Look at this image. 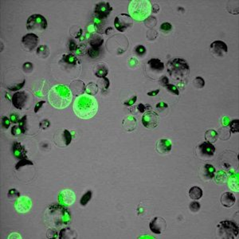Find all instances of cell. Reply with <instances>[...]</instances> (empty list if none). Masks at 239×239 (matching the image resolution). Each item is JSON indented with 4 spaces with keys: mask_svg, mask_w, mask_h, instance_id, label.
<instances>
[{
    "mask_svg": "<svg viewBox=\"0 0 239 239\" xmlns=\"http://www.w3.org/2000/svg\"><path fill=\"white\" fill-rule=\"evenodd\" d=\"M160 81L163 85L166 86L167 85H168V79L167 78V77H162V78L160 79Z\"/></svg>",
    "mask_w": 239,
    "mask_h": 239,
    "instance_id": "52",
    "label": "cell"
},
{
    "mask_svg": "<svg viewBox=\"0 0 239 239\" xmlns=\"http://www.w3.org/2000/svg\"><path fill=\"white\" fill-rule=\"evenodd\" d=\"M159 121V116L154 112H147L142 117L143 124L148 128H156L158 125Z\"/></svg>",
    "mask_w": 239,
    "mask_h": 239,
    "instance_id": "11",
    "label": "cell"
},
{
    "mask_svg": "<svg viewBox=\"0 0 239 239\" xmlns=\"http://www.w3.org/2000/svg\"><path fill=\"white\" fill-rule=\"evenodd\" d=\"M168 107V104H166V103H164V102H160V103H159V104H157L156 105L157 108H167Z\"/></svg>",
    "mask_w": 239,
    "mask_h": 239,
    "instance_id": "51",
    "label": "cell"
},
{
    "mask_svg": "<svg viewBox=\"0 0 239 239\" xmlns=\"http://www.w3.org/2000/svg\"><path fill=\"white\" fill-rule=\"evenodd\" d=\"M32 68H33V65L32 64L30 63V62H26L23 65V69L26 72H30L32 70Z\"/></svg>",
    "mask_w": 239,
    "mask_h": 239,
    "instance_id": "45",
    "label": "cell"
},
{
    "mask_svg": "<svg viewBox=\"0 0 239 239\" xmlns=\"http://www.w3.org/2000/svg\"><path fill=\"white\" fill-rule=\"evenodd\" d=\"M8 195H9L10 197H11V196L14 197L15 195H18V196H19V193L18 192V191H16L15 189H11V190H10L9 192H8Z\"/></svg>",
    "mask_w": 239,
    "mask_h": 239,
    "instance_id": "50",
    "label": "cell"
},
{
    "mask_svg": "<svg viewBox=\"0 0 239 239\" xmlns=\"http://www.w3.org/2000/svg\"><path fill=\"white\" fill-rule=\"evenodd\" d=\"M137 107H138L139 111H140V112H145V109H146L145 105H144L143 104H140V105H139Z\"/></svg>",
    "mask_w": 239,
    "mask_h": 239,
    "instance_id": "53",
    "label": "cell"
},
{
    "mask_svg": "<svg viewBox=\"0 0 239 239\" xmlns=\"http://www.w3.org/2000/svg\"><path fill=\"white\" fill-rule=\"evenodd\" d=\"M202 190L198 187H191L189 191V195L192 199L194 200H198L199 198H201L202 197Z\"/></svg>",
    "mask_w": 239,
    "mask_h": 239,
    "instance_id": "20",
    "label": "cell"
},
{
    "mask_svg": "<svg viewBox=\"0 0 239 239\" xmlns=\"http://www.w3.org/2000/svg\"><path fill=\"white\" fill-rule=\"evenodd\" d=\"M51 220L50 225L53 227L61 228L69 223L71 220L70 214L65 206L59 205H52L48 208Z\"/></svg>",
    "mask_w": 239,
    "mask_h": 239,
    "instance_id": "4",
    "label": "cell"
},
{
    "mask_svg": "<svg viewBox=\"0 0 239 239\" xmlns=\"http://www.w3.org/2000/svg\"><path fill=\"white\" fill-rule=\"evenodd\" d=\"M32 206V201L27 196H20L15 200V208L19 213H26Z\"/></svg>",
    "mask_w": 239,
    "mask_h": 239,
    "instance_id": "7",
    "label": "cell"
},
{
    "mask_svg": "<svg viewBox=\"0 0 239 239\" xmlns=\"http://www.w3.org/2000/svg\"><path fill=\"white\" fill-rule=\"evenodd\" d=\"M45 51H49L48 50V48L45 46V45H41V46H40V47H38L37 48V53H38V54H40V55H45Z\"/></svg>",
    "mask_w": 239,
    "mask_h": 239,
    "instance_id": "41",
    "label": "cell"
},
{
    "mask_svg": "<svg viewBox=\"0 0 239 239\" xmlns=\"http://www.w3.org/2000/svg\"><path fill=\"white\" fill-rule=\"evenodd\" d=\"M2 124L5 128H8L11 124V120H9L7 116H3L2 117Z\"/></svg>",
    "mask_w": 239,
    "mask_h": 239,
    "instance_id": "37",
    "label": "cell"
},
{
    "mask_svg": "<svg viewBox=\"0 0 239 239\" xmlns=\"http://www.w3.org/2000/svg\"><path fill=\"white\" fill-rule=\"evenodd\" d=\"M239 174L238 172L233 173L228 179V187L233 191L238 192L239 191Z\"/></svg>",
    "mask_w": 239,
    "mask_h": 239,
    "instance_id": "19",
    "label": "cell"
},
{
    "mask_svg": "<svg viewBox=\"0 0 239 239\" xmlns=\"http://www.w3.org/2000/svg\"><path fill=\"white\" fill-rule=\"evenodd\" d=\"M197 150H198V156L201 158L203 157V158L210 159V158H211V157L213 156L214 153H215V148H214V146L211 143L208 142V141L203 142L202 144H201L198 147Z\"/></svg>",
    "mask_w": 239,
    "mask_h": 239,
    "instance_id": "10",
    "label": "cell"
},
{
    "mask_svg": "<svg viewBox=\"0 0 239 239\" xmlns=\"http://www.w3.org/2000/svg\"><path fill=\"white\" fill-rule=\"evenodd\" d=\"M102 42H103V39H102V38H100V37H97L96 39H93V41H90L91 45H92L93 48H98L99 46H101Z\"/></svg>",
    "mask_w": 239,
    "mask_h": 239,
    "instance_id": "32",
    "label": "cell"
},
{
    "mask_svg": "<svg viewBox=\"0 0 239 239\" xmlns=\"http://www.w3.org/2000/svg\"><path fill=\"white\" fill-rule=\"evenodd\" d=\"M88 30H89V32H93V31H94L93 25H90V26H89V27H88Z\"/></svg>",
    "mask_w": 239,
    "mask_h": 239,
    "instance_id": "57",
    "label": "cell"
},
{
    "mask_svg": "<svg viewBox=\"0 0 239 239\" xmlns=\"http://www.w3.org/2000/svg\"><path fill=\"white\" fill-rule=\"evenodd\" d=\"M69 49H70V50H74L75 49H76V45H75V43L73 41H70V44H69Z\"/></svg>",
    "mask_w": 239,
    "mask_h": 239,
    "instance_id": "56",
    "label": "cell"
},
{
    "mask_svg": "<svg viewBox=\"0 0 239 239\" xmlns=\"http://www.w3.org/2000/svg\"><path fill=\"white\" fill-rule=\"evenodd\" d=\"M152 6L148 0H132L128 5V12L132 19L143 21L149 16Z\"/></svg>",
    "mask_w": 239,
    "mask_h": 239,
    "instance_id": "3",
    "label": "cell"
},
{
    "mask_svg": "<svg viewBox=\"0 0 239 239\" xmlns=\"http://www.w3.org/2000/svg\"><path fill=\"white\" fill-rule=\"evenodd\" d=\"M235 201L236 198L234 195L230 192H226L221 196V202L225 207H231L232 206L234 205Z\"/></svg>",
    "mask_w": 239,
    "mask_h": 239,
    "instance_id": "18",
    "label": "cell"
},
{
    "mask_svg": "<svg viewBox=\"0 0 239 239\" xmlns=\"http://www.w3.org/2000/svg\"><path fill=\"white\" fill-rule=\"evenodd\" d=\"M205 137L208 140V142L214 143L217 140L218 135V132L214 130H208L206 132Z\"/></svg>",
    "mask_w": 239,
    "mask_h": 239,
    "instance_id": "22",
    "label": "cell"
},
{
    "mask_svg": "<svg viewBox=\"0 0 239 239\" xmlns=\"http://www.w3.org/2000/svg\"><path fill=\"white\" fill-rule=\"evenodd\" d=\"M222 124L225 125V126H227V125H229V124L230 123V118H229L228 116H224V117L222 118Z\"/></svg>",
    "mask_w": 239,
    "mask_h": 239,
    "instance_id": "49",
    "label": "cell"
},
{
    "mask_svg": "<svg viewBox=\"0 0 239 239\" xmlns=\"http://www.w3.org/2000/svg\"><path fill=\"white\" fill-rule=\"evenodd\" d=\"M172 24H170V23H163L160 26L161 30H165V31H169V30H172Z\"/></svg>",
    "mask_w": 239,
    "mask_h": 239,
    "instance_id": "40",
    "label": "cell"
},
{
    "mask_svg": "<svg viewBox=\"0 0 239 239\" xmlns=\"http://www.w3.org/2000/svg\"><path fill=\"white\" fill-rule=\"evenodd\" d=\"M216 173V172H215ZM227 179V176H226V174L224 172L222 171H218L217 172L216 175H215V181L218 184H221V183H225Z\"/></svg>",
    "mask_w": 239,
    "mask_h": 239,
    "instance_id": "24",
    "label": "cell"
},
{
    "mask_svg": "<svg viewBox=\"0 0 239 239\" xmlns=\"http://www.w3.org/2000/svg\"><path fill=\"white\" fill-rule=\"evenodd\" d=\"M91 198H92V191H87L85 194L83 195L82 198H81V204L82 206H85L88 202H89Z\"/></svg>",
    "mask_w": 239,
    "mask_h": 239,
    "instance_id": "26",
    "label": "cell"
},
{
    "mask_svg": "<svg viewBox=\"0 0 239 239\" xmlns=\"http://www.w3.org/2000/svg\"><path fill=\"white\" fill-rule=\"evenodd\" d=\"M21 238L22 237L20 235H19V234H12L11 235L9 236V238Z\"/></svg>",
    "mask_w": 239,
    "mask_h": 239,
    "instance_id": "55",
    "label": "cell"
},
{
    "mask_svg": "<svg viewBox=\"0 0 239 239\" xmlns=\"http://www.w3.org/2000/svg\"><path fill=\"white\" fill-rule=\"evenodd\" d=\"M13 153L18 159H27V152L25 149L24 146L19 142H15L13 145Z\"/></svg>",
    "mask_w": 239,
    "mask_h": 239,
    "instance_id": "16",
    "label": "cell"
},
{
    "mask_svg": "<svg viewBox=\"0 0 239 239\" xmlns=\"http://www.w3.org/2000/svg\"><path fill=\"white\" fill-rule=\"evenodd\" d=\"M76 201V194L69 189H65L58 194V202L61 205L71 206Z\"/></svg>",
    "mask_w": 239,
    "mask_h": 239,
    "instance_id": "8",
    "label": "cell"
},
{
    "mask_svg": "<svg viewBox=\"0 0 239 239\" xmlns=\"http://www.w3.org/2000/svg\"><path fill=\"white\" fill-rule=\"evenodd\" d=\"M112 11V8L110 7L108 3H101L97 4L95 7V12L97 16L101 19H105L106 18L109 13Z\"/></svg>",
    "mask_w": 239,
    "mask_h": 239,
    "instance_id": "13",
    "label": "cell"
},
{
    "mask_svg": "<svg viewBox=\"0 0 239 239\" xmlns=\"http://www.w3.org/2000/svg\"><path fill=\"white\" fill-rule=\"evenodd\" d=\"M26 165H33V163L31 162V161L28 160L27 159H23L22 160H20L16 164V166H15V168L18 170V169H19V168H21V167H23V166H26Z\"/></svg>",
    "mask_w": 239,
    "mask_h": 239,
    "instance_id": "30",
    "label": "cell"
},
{
    "mask_svg": "<svg viewBox=\"0 0 239 239\" xmlns=\"http://www.w3.org/2000/svg\"><path fill=\"white\" fill-rule=\"evenodd\" d=\"M216 234L220 238H237L238 237V226L232 221H222L217 226Z\"/></svg>",
    "mask_w": 239,
    "mask_h": 239,
    "instance_id": "5",
    "label": "cell"
},
{
    "mask_svg": "<svg viewBox=\"0 0 239 239\" xmlns=\"http://www.w3.org/2000/svg\"><path fill=\"white\" fill-rule=\"evenodd\" d=\"M136 51L139 54H144L146 52V49L144 46L143 45H138L136 48Z\"/></svg>",
    "mask_w": 239,
    "mask_h": 239,
    "instance_id": "44",
    "label": "cell"
},
{
    "mask_svg": "<svg viewBox=\"0 0 239 239\" xmlns=\"http://www.w3.org/2000/svg\"><path fill=\"white\" fill-rule=\"evenodd\" d=\"M98 103L96 98L89 94H82L76 98L73 104L75 114L81 119H91L97 114Z\"/></svg>",
    "mask_w": 239,
    "mask_h": 239,
    "instance_id": "1",
    "label": "cell"
},
{
    "mask_svg": "<svg viewBox=\"0 0 239 239\" xmlns=\"http://www.w3.org/2000/svg\"><path fill=\"white\" fill-rule=\"evenodd\" d=\"M108 74V69L105 67L101 68L98 71L96 72V76L99 77H105L106 75Z\"/></svg>",
    "mask_w": 239,
    "mask_h": 239,
    "instance_id": "35",
    "label": "cell"
},
{
    "mask_svg": "<svg viewBox=\"0 0 239 239\" xmlns=\"http://www.w3.org/2000/svg\"><path fill=\"white\" fill-rule=\"evenodd\" d=\"M45 102L44 101H40V102H38V103H37L36 104V105H35V108H34V112H37V111L41 108V105H43V104H45Z\"/></svg>",
    "mask_w": 239,
    "mask_h": 239,
    "instance_id": "48",
    "label": "cell"
},
{
    "mask_svg": "<svg viewBox=\"0 0 239 239\" xmlns=\"http://www.w3.org/2000/svg\"><path fill=\"white\" fill-rule=\"evenodd\" d=\"M157 150L160 153H168L172 150V143L167 139H162L157 142Z\"/></svg>",
    "mask_w": 239,
    "mask_h": 239,
    "instance_id": "17",
    "label": "cell"
},
{
    "mask_svg": "<svg viewBox=\"0 0 239 239\" xmlns=\"http://www.w3.org/2000/svg\"><path fill=\"white\" fill-rule=\"evenodd\" d=\"M99 53H100V50L98 48H91L89 49V54L92 58L97 57Z\"/></svg>",
    "mask_w": 239,
    "mask_h": 239,
    "instance_id": "34",
    "label": "cell"
},
{
    "mask_svg": "<svg viewBox=\"0 0 239 239\" xmlns=\"http://www.w3.org/2000/svg\"><path fill=\"white\" fill-rule=\"evenodd\" d=\"M136 99H137V97H136V96H135V97H133L132 98H131L129 101H127V102H125V103H124V105H128V106H132L133 104H135V102L136 101Z\"/></svg>",
    "mask_w": 239,
    "mask_h": 239,
    "instance_id": "47",
    "label": "cell"
},
{
    "mask_svg": "<svg viewBox=\"0 0 239 239\" xmlns=\"http://www.w3.org/2000/svg\"><path fill=\"white\" fill-rule=\"evenodd\" d=\"M47 27V21L44 16L41 15H33L30 16L27 20L26 28L29 30L42 31Z\"/></svg>",
    "mask_w": 239,
    "mask_h": 239,
    "instance_id": "6",
    "label": "cell"
},
{
    "mask_svg": "<svg viewBox=\"0 0 239 239\" xmlns=\"http://www.w3.org/2000/svg\"><path fill=\"white\" fill-rule=\"evenodd\" d=\"M11 133L13 136H18V135H20L22 133V131H21L19 126L15 125V126H13L11 128Z\"/></svg>",
    "mask_w": 239,
    "mask_h": 239,
    "instance_id": "39",
    "label": "cell"
},
{
    "mask_svg": "<svg viewBox=\"0 0 239 239\" xmlns=\"http://www.w3.org/2000/svg\"><path fill=\"white\" fill-rule=\"evenodd\" d=\"M166 88H167L169 91H171L172 93L176 94V95H179V90H178L176 86L173 85H166Z\"/></svg>",
    "mask_w": 239,
    "mask_h": 239,
    "instance_id": "38",
    "label": "cell"
},
{
    "mask_svg": "<svg viewBox=\"0 0 239 239\" xmlns=\"http://www.w3.org/2000/svg\"><path fill=\"white\" fill-rule=\"evenodd\" d=\"M230 126V130L232 132H238L239 131V120H234L231 123L229 124Z\"/></svg>",
    "mask_w": 239,
    "mask_h": 239,
    "instance_id": "29",
    "label": "cell"
},
{
    "mask_svg": "<svg viewBox=\"0 0 239 239\" xmlns=\"http://www.w3.org/2000/svg\"><path fill=\"white\" fill-rule=\"evenodd\" d=\"M150 230L153 232L154 234H160L166 230L167 228V223L164 218L161 217H156L154 218L153 220L150 222Z\"/></svg>",
    "mask_w": 239,
    "mask_h": 239,
    "instance_id": "9",
    "label": "cell"
},
{
    "mask_svg": "<svg viewBox=\"0 0 239 239\" xmlns=\"http://www.w3.org/2000/svg\"><path fill=\"white\" fill-rule=\"evenodd\" d=\"M200 209V204L198 202H192L190 204V210L193 212H198Z\"/></svg>",
    "mask_w": 239,
    "mask_h": 239,
    "instance_id": "36",
    "label": "cell"
},
{
    "mask_svg": "<svg viewBox=\"0 0 239 239\" xmlns=\"http://www.w3.org/2000/svg\"><path fill=\"white\" fill-rule=\"evenodd\" d=\"M26 99H27V95L24 92H18L13 95L12 103L15 108L21 109L25 105Z\"/></svg>",
    "mask_w": 239,
    "mask_h": 239,
    "instance_id": "15",
    "label": "cell"
},
{
    "mask_svg": "<svg viewBox=\"0 0 239 239\" xmlns=\"http://www.w3.org/2000/svg\"><path fill=\"white\" fill-rule=\"evenodd\" d=\"M49 125H50V123H49V121L48 120H42L41 123H40V126H41V128H43V129H45V128H49Z\"/></svg>",
    "mask_w": 239,
    "mask_h": 239,
    "instance_id": "43",
    "label": "cell"
},
{
    "mask_svg": "<svg viewBox=\"0 0 239 239\" xmlns=\"http://www.w3.org/2000/svg\"><path fill=\"white\" fill-rule=\"evenodd\" d=\"M194 85L196 87H198V88H202L204 86V85H205V82H204V80L202 77H196V78L194 79Z\"/></svg>",
    "mask_w": 239,
    "mask_h": 239,
    "instance_id": "33",
    "label": "cell"
},
{
    "mask_svg": "<svg viewBox=\"0 0 239 239\" xmlns=\"http://www.w3.org/2000/svg\"><path fill=\"white\" fill-rule=\"evenodd\" d=\"M64 61L65 62H67L69 64H73V65H75L77 62H78V60L77 59V57L73 55H65L64 57Z\"/></svg>",
    "mask_w": 239,
    "mask_h": 239,
    "instance_id": "28",
    "label": "cell"
},
{
    "mask_svg": "<svg viewBox=\"0 0 239 239\" xmlns=\"http://www.w3.org/2000/svg\"><path fill=\"white\" fill-rule=\"evenodd\" d=\"M64 138H65V145H69L70 143H71L72 140V135L69 132L68 130H65L64 131Z\"/></svg>",
    "mask_w": 239,
    "mask_h": 239,
    "instance_id": "31",
    "label": "cell"
},
{
    "mask_svg": "<svg viewBox=\"0 0 239 239\" xmlns=\"http://www.w3.org/2000/svg\"><path fill=\"white\" fill-rule=\"evenodd\" d=\"M148 64L151 65L152 69H156V70H163L164 68V65L160 60L156 59V58L150 60L148 61Z\"/></svg>",
    "mask_w": 239,
    "mask_h": 239,
    "instance_id": "21",
    "label": "cell"
},
{
    "mask_svg": "<svg viewBox=\"0 0 239 239\" xmlns=\"http://www.w3.org/2000/svg\"><path fill=\"white\" fill-rule=\"evenodd\" d=\"M26 118L27 116H24L21 120H19V126L22 131V133H25L26 131Z\"/></svg>",
    "mask_w": 239,
    "mask_h": 239,
    "instance_id": "27",
    "label": "cell"
},
{
    "mask_svg": "<svg viewBox=\"0 0 239 239\" xmlns=\"http://www.w3.org/2000/svg\"><path fill=\"white\" fill-rule=\"evenodd\" d=\"M19 116L18 114H16V113H12L11 115V116H10V120H11V121L12 123H17L18 121H19Z\"/></svg>",
    "mask_w": 239,
    "mask_h": 239,
    "instance_id": "42",
    "label": "cell"
},
{
    "mask_svg": "<svg viewBox=\"0 0 239 239\" xmlns=\"http://www.w3.org/2000/svg\"><path fill=\"white\" fill-rule=\"evenodd\" d=\"M73 98L70 89L65 85L53 86L49 90L48 99L49 104L57 109H63L70 105Z\"/></svg>",
    "mask_w": 239,
    "mask_h": 239,
    "instance_id": "2",
    "label": "cell"
},
{
    "mask_svg": "<svg viewBox=\"0 0 239 239\" xmlns=\"http://www.w3.org/2000/svg\"><path fill=\"white\" fill-rule=\"evenodd\" d=\"M24 85H25V80H24V81H23V82L21 83V84L15 86V87H11V88H9V89L11 90V91H16V90L20 89L21 88H23Z\"/></svg>",
    "mask_w": 239,
    "mask_h": 239,
    "instance_id": "46",
    "label": "cell"
},
{
    "mask_svg": "<svg viewBox=\"0 0 239 239\" xmlns=\"http://www.w3.org/2000/svg\"><path fill=\"white\" fill-rule=\"evenodd\" d=\"M160 93V89L158 90H155V91H152V92H149L148 93V96H156L157 94Z\"/></svg>",
    "mask_w": 239,
    "mask_h": 239,
    "instance_id": "54",
    "label": "cell"
},
{
    "mask_svg": "<svg viewBox=\"0 0 239 239\" xmlns=\"http://www.w3.org/2000/svg\"><path fill=\"white\" fill-rule=\"evenodd\" d=\"M129 117V123L126 120H124L123 121L124 126L125 128V129L127 130L128 127H131V130H134L136 128V120L135 119V117L133 116H128Z\"/></svg>",
    "mask_w": 239,
    "mask_h": 239,
    "instance_id": "25",
    "label": "cell"
},
{
    "mask_svg": "<svg viewBox=\"0 0 239 239\" xmlns=\"http://www.w3.org/2000/svg\"><path fill=\"white\" fill-rule=\"evenodd\" d=\"M210 49H211V51L214 55L216 54L219 57L224 56L225 54L228 52L227 45L222 41H214L210 45Z\"/></svg>",
    "mask_w": 239,
    "mask_h": 239,
    "instance_id": "12",
    "label": "cell"
},
{
    "mask_svg": "<svg viewBox=\"0 0 239 239\" xmlns=\"http://www.w3.org/2000/svg\"><path fill=\"white\" fill-rule=\"evenodd\" d=\"M205 169V176L207 177V179H212L213 177H214L216 170L215 168H214L211 164H206L204 167Z\"/></svg>",
    "mask_w": 239,
    "mask_h": 239,
    "instance_id": "23",
    "label": "cell"
},
{
    "mask_svg": "<svg viewBox=\"0 0 239 239\" xmlns=\"http://www.w3.org/2000/svg\"><path fill=\"white\" fill-rule=\"evenodd\" d=\"M38 37L36 34H28L23 37V43L24 46L29 50H32L37 46Z\"/></svg>",
    "mask_w": 239,
    "mask_h": 239,
    "instance_id": "14",
    "label": "cell"
}]
</instances>
